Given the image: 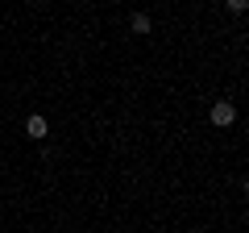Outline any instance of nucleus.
I'll return each instance as SVG.
<instances>
[{"mask_svg": "<svg viewBox=\"0 0 249 233\" xmlns=\"http://www.w3.org/2000/svg\"><path fill=\"white\" fill-rule=\"evenodd\" d=\"M232 121H237V108H232L229 104V100H216V104H212V125H232Z\"/></svg>", "mask_w": 249, "mask_h": 233, "instance_id": "obj_1", "label": "nucleus"}, {"mask_svg": "<svg viewBox=\"0 0 249 233\" xmlns=\"http://www.w3.org/2000/svg\"><path fill=\"white\" fill-rule=\"evenodd\" d=\"M46 129H50V125H46V116H29V121H25V134L34 137V142H42Z\"/></svg>", "mask_w": 249, "mask_h": 233, "instance_id": "obj_2", "label": "nucleus"}, {"mask_svg": "<svg viewBox=\"0 0 249 233\" xmlns=\"http://www.w3.org/2000/svg\"><path fill=\"white\" fill-rule=\"evenodd\" d=\"M133 34H150V17L145 13H133Z\"/></svg>", "mask_w": 249, "mask_h": 233, "instance_id": "obj_3", "label": "nucleus"}]
</instances>
